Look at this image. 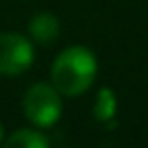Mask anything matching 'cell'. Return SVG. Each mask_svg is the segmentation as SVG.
<instances>
[{
	"instance_id": "obj_3",
	"label": "cell",
	"mask_w": 148,
	"mask_h": 148,
	"mask_svg": "<svg viewBox=\"0 0 148 148\" xmlns=\"http://www.w3.org/2000/svg\"><path fill=\"white\" fill-rule=\"evenodd\" d=\"M35 48L28 37L20 33H2L0 35V74L18 76L33 65Z\"/></svg>"
},
{
	"instance_id": "obj_7",
	"label": "cell",
	"mask_w": 148,
	"mask_h": 148,
	"mask_svg": "<svg viewBox=\"0 0 148 148\" xmlns=\"http://www.w3.org/2000/svg\"><path fill=\"white\" fill-rule=\"evenodd\" d=\"M0 139H2V126H0Z\"/></svg>"
},
{
	"instance_id": "obj_4",
	"label": "cell",
	"mask_w": 148,
	"mask_h": 148,
	"mask_svg": "<svg viewBox=\"0 0 148 148\" xmlns=\"http://www.w3.org/2000/svg\"><path fill=\"white\" fill-rule=\"evenodd\" d=\"M28 35L39 46H52L61 35V24L55 13L50 11H39L28 22Z\"/></svg>"
},
{
	"instance_id": "obj_5",
	"label": "cell",
	"mask_w": 148,
	"mask_h": 148,
	"mask_svg": "<svg viewBox=\"0 0 148 148\" xmlns=\"http://www.w3.org/2000/svg\"><path fill=\"white\" fill-rule=\"evenodd\" d=\"M116 109H118L116 94L111 92L109 87H102L96 96V102H94V118L98 122H109V126H113Z\"/></svg>"
},
{
	"instance_id": "obj_2",
	"label": "cell",
	"mask_w": 148,
	"mask_h": 148,
	"mask_svg": "<svg viewBox=\"0 0 148 148\" xmlns=\"http://www.w3.org/2000/svg\"><path fill=\"white\" fill-rule=\"evenodd\" d=\"M22 109L37 129H48L61 118V94L52 83H35L24 94Z\"/></svg>"
},
{
	"instance_id": "obj_1",
	"label": "cell",
	"mask_w": 148,
	"mask_h": 148,
	"mask_svg": "<svg viewBox=\"0 0 148 148\" xmlns=\"http://www.w3.org/2000/svg\"><path fill=\"white\" fill-rule=\"evenodd\" d=\"M98 72L96 57L85 46H70L63 52H59L52 63L50 79L55 89L61 96H81L92 87Z\"/></svg>"
},
{
	"instance_id": "obj_6",
	"label": "cell",
	"mask_w": 148,
	"mask_h": 148,
	"mask_svg": "<svg viewBox=\"0 0 148 148\" xmlns=\"http://www.w3.org/2000/svg\"><path fill=\"white\" fill-rule=\"evenodd\" d=\"M7 148H46L48 146V137L42 131L35 129H20L5 142Z\"/></svg>"
}]
</instances>
